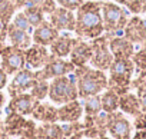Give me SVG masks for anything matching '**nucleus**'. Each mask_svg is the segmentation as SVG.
<instances>
[{"instance_id":"obj_1","label":"nucleus","mask_w":146,"mask_h":139,"mask_svg":"<svg viewBox=\"0 0 146 139\" xmlns=\"http://www.w3.org/2000/svg\"><path fill=\"white\" fill-rule=\"evenodd\" d=\"M103 32L102 2H85L76 10L75 33L82 39H95L102 36Z\"/></svg>"},{"instance_id":"obj_2","label":"nucleus","mask_w":146,"mask_h":139,"mask_svg":"<svg viewBox=\"0 0 146 139\" xmlns=\"http://www.w3.org/2000/svg\"><path fill=\"white\" fill-rule=\"evenodd\" d=\"M75 79L78 85L79 98L86 99L93 95H100L108 89V76L105 70H99L89 66H80L75 69Z\"/></svg>"},{"instance_id":"obj_3","label":"nucleus","mask_w":146,"mask_h":139,"mask_svg":"<svg viewBox=\"0 0 146 139\" xmlns=\"http://www.w3.org/2000/svg\"><path fill=\"white\" fill-rule=\"evenodd\" d=\"M133 72H135V65L132 59H113L109 67L108 89L116 92L119 96L127 93L130 89Z\"/></svg>"},{"instance_id":"obj_4","label":"nucleus","mask_w":146,"mask_h":139,"mask_svg":"<svg viewBox=\"0 0 146 139\" xmlns=\"http://www.w3.org/2000/svg\"><path fill=\"white\" fill-rule=\"evenodd\" d=\"M102 19L105 33L110 37L122 32L129 20V12L117 3L102 2Z\"/></svg>"},{"instance_id":"obj_5","label":"nucleus","mask_w":146,"mask_h":139,"mask_svg":"<svg viewBox=\"0 0 146 139\" xmlns=\"http://www.w3.org/2000/svg\"><path fill=\"white\" fill-rule=\"evenodd\" d=\"M50 100L57 105H63L72 100H76L79 98L78 85L75 76H59L52 79L49 83V95Z\"/></svg>"},{"instance_id":"obj_6","label":"nucleus","mask_w":146,"mask_h":139,"mask_svg":"<svg viewBox=\"0 0 146 139\" xmlns=\"http://www.w3.org/2000/svg\"><path fill=\"white\" fill-rule=\"evenodd\" d=\"M109 39L110 36H98L92 39V59H90V66L99 70H109V67L113 62V55L109 49Z\"/></svg>"},{"instance_id":"obj_7","label":"nucleus","mask_w":146,"mask_h":139,"mask_svg":"<svg viewBox=\"0 0 146 139\" xmlns=\"http://www.w3.org/2000/svg\"><path fill=\"white\" fill-rule=\"evenodd\" d=\"M75 69H76V66L70 60H64L62 57H56V56L52 55L49 62L42 69L35 70V75H36L37 80H49V79H54V78H59V76L73 73Z\"/></svg>"},{"instance_id":"obj_8","label":"nucleus","mask_w":146,"mask_h":139,"mask_svg":"<svg viewBox=\"0 0 146 139\" xmlns=\"http://www.w3.org/2000/svg\"><path fill=\"white\" fill-rule=\"evenodd\" d=\"M0 67L9 75L17 73L20 69L26 67V52L15 46H5L0 55Z\"/></svg>"},{"instance_id":"obj_9","label":"nucleus","mask_w":146,"mask_h":139,"mask_svg":"<svg viewBox=\"0 0 146 139\" xmlns=\"http://www.w3.org/2000/svg\"><path fill=\"white\" fill-rule=\"evenodd\" d=\"M37 82L36 79V75L33 70L27 67H23L17 73H15V78L12 79L10 85H9V95L10 96H16V95H20V93H26L27 90H30L35 83Z\"/></svg>"},{"instance_id":"obj_10","label":"nucleus","mask_w":146,"mask_h":139,"mask_svg":"<svg viewBox=\"0 0 146 139\" xmlns=\"http://www.w3.org/2000/svg\"><path fill=\"white\" fill-rule=\"evenodd\" d=\"M108 132L113 139H132V125L120 112L110 113Z\"/></svg>"},{"instance_id":"obj_11","label":"nucleus","mask_w":146,"mask_h":139,"mask_svg":"<svg viewBox=\"0 0 146 139\" xmlns=\"http://www.w3.org/2000/svg\"><path fill=\"white\" fill-rule=\"evenodd\" d=\"M123 36L133 45H143L146 42V20L137 15L130 17L123 29Z\"/></svg>"},{"instance_id":"obj_12","label":"nucleus","mask_w":146,"mask_h":139,"mask_svg":"<svg viewBox=\"0 0 146 139\" xmlns=\"http://www.w3.org/2000/svg\"><path fill=\"white\" fill-rule=\"evenodd\" d=\"M39 103H40V100H37L32 93H20V95L12 96V100L9 102L7 110L27 116V115L33 113V110L36 109V106Z\"/></svg>"},{"instance_id":"obj_13","label":"nucleus","mask_w":146,"mask_h":139,"mask_svg":"<svg viewBox=\"0 0 146 139\" xmlns=\"http://www.w3.org/2000/svg\"><path fill=\"white\" fill-rule=\"evenodd\" d=\"M25 52H26V67L30 69V70H39V69H42L49 62V59L52 56L46 46H42L37 43L32 45Z\"/></svg>"},{"instance_id":"obj_14","label":"nucleus","mask_w":146,"mask_h":139,"mask_svg":"<svg viewBox=\"0 0 146 139\" xmlns=\"http://www.w3.org/2000/svg\"><path fill=\"white\" fill-rule=\"evenodd\" d=\"M49 22L57 29V30H69L75 32L76 26V15L69 9L64 7H56L53 13L49 15Z\"/></svg>"},{"instance_id":"obj_15","label":"nucleus","mask_w":146,"mask_h":139,"mask_svg":"<svg viewBox=\"0 0 146 139\" xmlns=\"http://www.w3.org/2000/svg\"><path fill=\"white\" fill-rule=\"evenodd\" d=\"M70 62L76 67L86 66L92 59V46L90 43L85 42L82 37H75L72 52H70Z\"/></svg>"},{"instance_id":"obj_16","label":"nucleus","mask_w":146,"mask_h":139,"mask_svg":"<svg viewBox=\"0 0 146 139\" xmlns=\"http://www.w3.org/2000/svg\"><path fill=\"white\" fill-rule=\"evenodd\" d=\"M109 49L115 59H132L135 45L125 36H113L109 39Z\"/></svg>"},{"instance_id":"obj_17","label":"nucleus","mask_w":146,"mask_h":139,"mask_svg":"<svg viewBox=\"0 0 146 139\" xmlns=\"http://www.w3.org/2000/svg\"><path fill=\"white\" fill-rule=\"evenodd\" d=\"M57 36H59V30L50 22H46V20L37 27H35L32 33L33 42L42 46H50Z\"/></svg>"},{"instance_id":"obj_18","label":"nucleus","mask_w":146,"mask_h":139,"mask_svg":"<svg viewBox=\"0 0 146 139\" xmlns=\"http://www.w3.org/2000/svg\"><path fill=\"white\" fill-rule=\"evenodd\" d=\"M82 115H83V106L78 99L63 103L60 108H57V120L59 122H64V123L78 122L82 118Z\"/></svg>"},{"instance_id":"obj_19","label":"nucleus","mask_w":146,"mask_h":139,"mask_svg":"<svg viewBox=\"0 0 146 139\" xmlns=\"http://www.w3.org/2000/svg\"><path fill=\"white\" fill-rule=\"evenodd\" d=\"M7 39L10 40V45L12 46L19 47V49H23V50H26L27 47H30L32 46V42H33L30 33L15 27L12 23H9V26H7Z\"/></svg>"},{"instance_id":"obj_20","label":"nucleus","mask_w":146,"mask_h":139,"mask_svg":"<svg viewBox=\"0 0 146 139\" xmlns=\"http://www.w3.org/2000/svg\"><path fill=\"white\" fill-rule=\"evenodd\" d=\"M73 43H75V37H70L69 35H59L54 42L49 46L50 47V55L56 57H67L72 52Z\"/></svg>"},{"instance_id":"obj_21","label":"nucleus","mask_w":146,"mask_h":139,"mask_svg":"<svg viewBox=\"0 0 146 139\" xmlns=\"http://www.w3.org/2000/svg\"><path fill=\"white\" fill-rule=\"evenodd\" d=\"M26 123V119L23 115L15 113V112H9V115L6 116L5 122L2 123V130L7 135L13 136H20L22 129Z\"/></svg>"},{"instance_id":"obj_22","label":"nucleus","mask_w":146,"mask_h":139,"mask_svg":"<svg viewBox=\"0 0 146 139\" xmlns=\"http://www.w3.org/2000/svg\"><path fill=\"white\" fill-rule=\"evenodd\" d=\"M32 116L36 120H40L43 123H54L57 122V108H54L50 103H39L36 109L33 110Z\"/></svg>"},{"instance_id":"obj_23","label":"nucleus","mask_w":146,"mask_h":139,"mask_svg":"<svg viewBox=\"0 0 146 139\" xmlns=\"http://www.w3.org/2000/svg\"><path fill=\"white\" fill-rule=\"evenodd\" d=\"M119 108L123 113H127L130 116H137L139 113H142L137 96L130 92H127L119 98Z\"/></svg>"},{"instance_id":"obj_24","label":"nucleus","mask_w":146,"mask_h":139,"mask_svg":"<svg viewBox=\"0 0 146 139\" xmlns=\"http://www.w3.org/2000/svg\"><path fill=\"white\" fill-rule=\"evenodd\" d=\"M36 139H63V129L60 125L54 123H43L36 126Z\"/></svg>"},{"instance_id":"obj_25","label":"nucleus","mask_w":146,"mask_h":139,"mask_svg":"<svg viewBox=\"0 0 146 139\" xmlns=\"http://www.w3.org/2000/svg\"><path fill=\"white\" fill-rule=\"evenodd\" d=\"M119 95L110 89H106L105 93L100 95V100H102V110L108 112V113H113L119 109Z\"/></svg>"},{"instance_id":"obj_26","label":"nucleus","mask_w":146,"mask_h":139,"mask_svg":"<svg viewBox=\"0 0 146 139\" xmlns=\"http://www.w3.org/2000/svg\"><path fill=\"white\" fill-rule=\"evenodd\" d=\"M23 13L25 16L27 17L29 23L35 27H37L39 25H42L46 19H44V13L42 12V9L39 6H29V7H25L23 9Z\"/></svg>"},{"instance_id":"obj_27","label":"nucleus","mask_w":146,"mask_h":139,"mask_svg":"<svg viewBox=\"0 0 146 139\" xmlns=\"http://www.w3.org/2000/svg\"><path fill=\"white\" fill-rule=\"evenodd\" d=\"M17 5L15 0H0V20L10 23L12 17L16 15Z\"/></svg>"},{"instance_id":"obj_28","label":"nucleus","mask_w":146,"mask_h":139,"mask_svg":"<svg viewBox=\"0 0 146 139\" xmlns=\"http://www.w3.org/2000/svg\"><path fill=\"white\" fill-rule=\"evenodd\" d=\"M83 112L88 116H95L99 112H102V100H100V95H93L85 99V105H83Z\"/></svg>"},{"instance_id":"obj_29","label":"nucleus","mask_w":146,"mask_h":139,"mask_svg":"<svg viewBox=\"0 0 146 139\" xmlns=\"http://www.w3.org/2000/svg\"><path fill=\"white\" fill-rule=\"evenodd\" d=\"M12 25H13L15 27L20 29V30H25V32L30 33V35L33 33V26L29 23V20H27V17L25 16L23 12H19V13L15 15V17H13V20H12Z\"/></svg>"},{"instance_id":"obj_30","label":"nucleus","mask_w":146,"mask_h":139,"mask_svg":"<svg viewBox=\"0 0 146 139\" xmlns=\"http://www.w3.org/2000/svg\"><path fill=\"white\" fill-rule=\"evenodd\" d=\"M30 93L37 100H43L49 95V83H47V80H37L35 83V86L30 89Z\"/></svg>"},{"instance_id":"obj_31","label":"nucleus","mask_w":146,"mask_h":139,"mask_svg":"<svg viewBox=\"0 0 146 139\" xmlns=\"http://www.w3.org/2000/svg\"><path fill=\"white\" fill-rule=\"evenodd\" d=\"M132 62L135 65V69H137V70H146V46L142 45V47L133 53L132 56Z\"/></svg>"},{"instance_id":"obj_32","label":"nucleus","mask_w":146,"mask_h":139,"mask_svg":"<svg viewBox=\"0 0 146 139\" xmlns=\"http://www.w3.org/2000/svg\"><path fill=\"white\" fill-rule=\"evenodd\" d=\"M54 2L60 6V7H64V9H69L72 12H76L86 0H54Z\"/></svg>"},{"instance_id":"obj_33","label":"nucleus","mask_w":146,"mask_h":139,"mask_svg":"<svg viewBox=\"0 0 146 139\" xmlns=\"http://www.w3.org/2000/svg\"><path fill=\"white\" fill-rule=\"evenodd\" d=\"M136 96L139 99V103H140V110L143 113H146V82H142L137 88H136Z\"/></svg>"},{"instance_id":"obj_34","label":"nucleus","mask_w":146,"mask_h":139,"mask_svg":"<svg viewBox=\"0 0 146 139\" xmlns=\"http://www.w3.org/2000/svg\"><path fill=\"white\" fill-rule=\"evenodd\" d=\"M145 2L146 0H130V2L126 5V7H127L129 12H132L135 15H139V13H143Z\"/></svg>"},{"instance_id":"obj_35","label":"nucleus","mask_w":146,"mask_h":139,"mask_svg":"<svg viewBox=\"0 0 146 139\" xmlns=\"http://www.w3.org/2000/svg\"><path fill=\"white\" fill-rule=\"evenodd\" d=\"M56 7H57V3L54 2V0H43V3L40 5L42 12H43V13H46V15L53 13V12L56 10Z\"/></svg>"},{"instance_id":"obj_36","label":"nucleus","mask_w":146,"mask_h":139,"mask_svg":"<svg viewBox=\"0 0 146 139\" xmlns=\"http://www.w3.org/2000/svg\"><path fill=\"white\" fill-rule=\"evenodd\" d=\"M135 128L137 130H146V113H139L135 116Z\"/></svg>"},{"instance_id":"obj_37","label":"nucleus","mask_w":146,"mask_h":139,"mask_svg":"<svg viewBox=\"0 0 146 139\" xmlns=\"http://www.w3.org/2000/svg\"><path fill=\"white\" fill-rule=\"evenodd\" d=\"M16 2V5H17V7L20 9V7H29V6H39L40 7V5L43 3V0H15Z\"/></svg>"},{"instance_id":"obj_38","label":"nucleus","mask_w":146,"mask_h":139,"mask_svg":"<svg viewBox=\"0 0 146 139\" xmlns=\"http://www.w3.org/2000/svg\"><path fill=\"white\" fill-rule=\"evenodd\" d=\"M7 26H9V23L0 20V40L2 42H5V39L7 37Z\"/></svg>"},{"instance_id":"obj_39","label":"nucleus","mask_w":146,"mask_h":139,"mask_svg":"<svg viewBox=\"0 0 146 139\" xmlns=\"http://www.w3.org/2000/svg\"><path fill=\"white\" fill-rule=\"evenodd\" d=\"M6 85H7V73L0 67V90H2Z\"/></svg>"},{"instance_id":"obj_40","label":"nucleus","mask_w":146,"mask_h":139,"mask_svg":"<svg viewBox=\"0 0 146 139\" xmlns=\"http://www.w3.org/2000/svg\"><path fill=\"white\" fill-rule=\"evenodd\" d=\"M132 139H146V130H137L132 136Z\"/></svg>"},{"instance_id":"obj_41","label":"nucleus","mask_w":146,"mask_h":139,"mask_svg":"<svg viewBox=\"0 0 146 139\" xmlns=\"http://www.w3.org/2000/svg\"><path fill=\"white\" fill-rule=\"evenodd\" d=\"M85 135H83V130H80V132H78V133H75V135H70V136H66V138H63V139H82Z\"/></svg>"},{"instance_id":"obj_42","label":"nucleus","mask_w":146,"mask_h":139,"mask_svg":"<svg viewBox=\"0 0 146 139\" xmlns=\"http://www.w3.org/2000/svg\"><path fill=\"white\" fill-rule=\"evenodd\" d=\"M113 2L117 3V5H123V6H126V5L130 2V0H113Z\"/></svg>"},{"instance_id":"obj_43","label":"nucleus","mask_w":146,"mask_h":139,"mask_svg":"<svg viewBox=\"0 0 146 139\" xmlns=\"http://www.w3.org/2000/svg\"><path fill=\"white\" fill-rule=\"evenodd\" d=\"M3 103H5V95L2 93V90H0V109H2Z\"/></svg>"},{"instance_id":"obj_44","label":"nucleus","mask_w":146,"mask_h":139,"mask_svg":"<svg viewBox=\"0 0 146 139\" xmlns=\"http://www.w3.org/2000/svg\"><path fill=\"white\" fill-rule=\"evenodd\" d=\"M3 47H5V45H3V42L0 40V55H2V50H3Z\"/></svg>"},{"instance_id":"obj_45","label":"nucleus","mask_w":146,"mask_h":139,"mask_svg":"<svg viewBox=\"0 0 146 139\" xmlns=\"http://www.w3.org/2000/svg\"><path fill=\"white\" fill-rule=\"evenodd\" d=\"M95 139H113V138H108V136L105 135V136H99V138H95Z\"/></svg>"},{"instance_id":"obj_46","label":"nucleus","mask_w":146,"mask_h":139,"mask_svg":"<svg viewBox=\"0 0 146 139\" xmlns=\"http://www.w3.org/2000/svg\"><path fill=\"white\" fill-rule=\"evenodd\" d=\"M143 13H146V2H145V9H143ZM146 20V19H145Z\"/></svg>"},{"instance_id":"obj_47","label":"nucleus","mask_w":146,"mask_h":139,"mask_svg":"<svg viewBox=\"0 0 146 139\" xmlns=\"http://www.w3.org/2000/svg\"><path fill=\"white\" fill-rule=\"evenodd\" d=\"M0 133H2V120H0Z\"/></svg>"},{"instance_id":"obj_48","label":"nucleus","mask_w":146,"mask_h":139,"mask_svg":"<svg viewBox=\"0 0 146 139\" xmlns=\"http://www.w3.org/2000/svg\"><path fill=\"white\" fill-rule=\"evenodd\" d=\"M19 139H29V138H25V136H20Z\"/></svg>"},{"instance_id":"obj_49","label":"nucleus","mask_w":146,"mask_h":139,"mask_svg":"<svg viewBox=\"0 0 146 139\" xmlns=\"http://www.w3.org/2000/svg\"><path fill=\"white\" fill-rule=\"evenodd\" d=\"M143 45H145V46H146V42H145V43H143Z\"/></svg>"}]
</instances>
